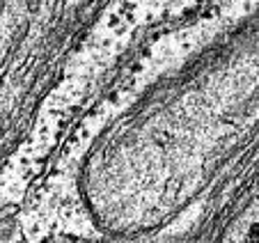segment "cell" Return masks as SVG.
Listing matches in <instances>:
<instances>
[{
    "label": "cell",
    "instance_id": "1",
    "mask_svg": "<svg viewBox=\"0 0 259 243\" xmlns=\"http://www.w3.org/2000/svg\"><path fill=\"white\" fill-rule=\"evenodd\" d=\"M19 243H25V241H19Z\"/></svg>",
    "mask_w": 259,
    "mask_h": 243
}]
</instances>
